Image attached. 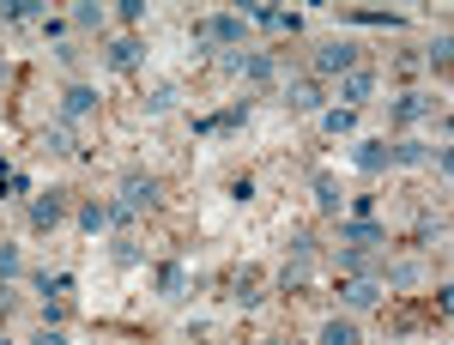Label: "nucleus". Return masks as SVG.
<instances>
[{"instance_id":"f257e3e1","label":"nucleus","mask_w":454,"mask_h":345,"mask_svg":"<svg viewBox=\"0 0 454 345\" xmlns=\"http://www.w3.org/2000/svg\"><path fill=\"white\" fill-rule=\"evenodd\" d=\"M309 61H315L309 79H346V73L364 67V49H357V43H346V36H333V43H321V49H315Z\"/></svg>"},{"instance_id":"f03ea898","label":"nucleus","mask_w":454,"mask_h":345,"mask_svg":"<svg viewBox=\"0 0 454 345\" xmlns=\"http://www.w3.org/2000/svg\"><path fill=\"white\" fill-rule=\"evenodd\" d=\"M387 297V285L376 273H351V278H340V310H376V303H382Z\"/></svg>"},{"instance_id":"7ed1b4c3","label":"nucleus","mask_w":454,"mask_h":345,"mask_svg":"<svg viewBox=\"0 0 454 345\" xmlns=\"http://www.w3.org/2000/svg\"><path fill=\"white\" fill-rule=\"evenodd\" d=\"M436 109L442 104H436L430 91H400V98L387 104V128H419V122H430Z\"/></svg>"},{"instance_id":"20e7f679","label":"nucleus","mask_w":454,"mask_h":345,"mask_svg":"<svg viewBox=\"0 0 454 345\" xmlns=\"http://www.w3.org/2000/svg\"><path fill=\"white\" fill-rule=\"evenodd\" d=\"M67 194H61V188H43V194H31V231H43V237H49V231H61V224H67Z\"/></svg>"},{"instance_id":"39448f33","label":"nucleus","mask_w":454,"mask_h":345,"mask_svg":"<svg viewBox=\"0 0 454 345\" xmlns=\"http://www.w3.org/2000/svg\"><path fill=\"white\" fill-rule=\"evenodd\" d=\"M218 61H224V73H237V79H248V85H267V79L279 73L273 55H254V49H231V55H218Z\"/></svg>"},{"instance_id":"423d86ee","label":"nucleus","mask_w":454,"mask_h":345,"mask_svg":"<svg viewBox=\"0 0 454 345\" xmlns=\"http://www.w3.org/2000/svg\"><path fill=\"white\" fill-rule=\"evenodd\" d=\"M158 200H164V182H158V176H145V170H128V176H121V207L152 212Z\"/></svg>"},{"instance_id":"0eeeda50","label":"nucleus","mask_w":454,"mask_h":345,"mask_svg":"<svg viewBox=\"0 0 454 345\" xmlns=\"http://www.w3.org/2000/svg\"><path fill=\"white\" fill-rule=\"evenodd\" d=\"M376 242H387V224H376V218H340V248H376Z\"/></svg>"},{"instance_id":"6e6552de","label":"nucleus","mask_w":454,"mask_h":345,"mask_svg":"<svg viewBox=\"0 0 454 345\" xmlns=\"http://www.w3.org/2000/svg\"><path fill=\"white\" fill-rule=\"evenodd\" d=\"M207 36L218 43V49H224V55H231V49H243L248 19H243V12H212V19H207Z\"/></svg>"},{"instance_id":"1a4fd4ad","label":"nucleus","mask_w":454,"mask_h":345,"mask_svg":"<svg viewBox=\"0 0 454 345\" xmlns=\"http://www.w3.org/2000/svg\"><path fill=\"white\" fill-rule=\"evenodd\" d=\"M61 122H85V115H98V85H85V79H73L67 91H61Z\"/></svg>"},{"instance_id":"9d476101","label":"nucleus","mask_w":454,"mask_h":345,"mask_svg":"<svg viewBox=\"0 0 454 345\" xmlns=\"http://www.w3.org/2000/svg\"><path fill=\"white\" fill-rule=\"evenodd\" d=\"M340 19H346V25H370V31H400V25H406L394 6H340Z\"/></svg>"},{"instance_id":"9b49d317","label":"nucleus","mask_w":454,"mask_h":345,"mask_svg":"<svg viewBox=\"0 0 454 345\" xmlns=\"http://www.w3.org/2000/svg\"><path fill=\"white\" fill-rule=\"evenodd\" d=\"M351 164L364 176H382V170H394V152H387V139H357L351 145Z\"/></svg>"},{"instance_id":"f8f14e48","label":"nucleus","mask_w":454,"mask_h":345,"mask_svg":"<svg viewBox=\"0 0 454 345\" xmlns=\"http://www.w3.org/2000/svg\"><path fill=\"white\" fill-rule=\"evenodd\" d=\"M285 104L297 109V115H315V109L327 104V85H321V79H309V73H303V79H291V91H285Z\"/></svg>"},{"instance_id":"ddd939ff","label":"nucleus","mask_w":454,"mask_h":345,"mask_svg":"<svg viewBox=\"0 0 454 345\" xmlns=\"http://www.w3.org/2000/svg\"><path fill=\"white\" fill-rule=\"evenodd\" d=\"M140 55H145L140 36H109V43H104V61L115 73H134V67H140Z\"/></svg>"},{"instance_id":"4468645a","label":"nucleus","mask_w":454,"mask_h":345,"mask_svg":"<svg viewBox=\"0 0 454 345\" xmlns=\"http://www.w3.org/2000/svg\"><path fill=\"white\" fill-rule=\"evenodd\" d=\"M370 98H376V73H370V67H357V73H346V79H340V104H346V109L370 104Z\"/></svg>"},{"instance_id":"2eb2a0df","label":"nucleus","mask_w":454,"mask_h":345,"mask_svg":"<svg viewBox=\"0 0 454 345\" xmlns=\"http://www.w3.org/2000/svg\"><path fill=\"white\" fill-rule=\"evenodd\" d=\"M309 188H315V207H321V212H340V207H346V188H340V176H333V170H315Z\"/></svg>"},{"instance_id":"dca6fc26","label":"nucleus","mask_w":454,"mask_h":345,"mask_svg":"<svg viewBox=\"0 0 454 345\" xmlns=\"http://www.w3.org/2000/svg\"><path fill=\"white\" fill-rule=\"evenodd\" d=\"M315 345H364V340H357V321L351 315H333V321H321Z\"/></svg>"},{"instance_id":"f3484780","label":"nucleus","mask_w":454,"mask_h":345,"mask_svg":"<svg viewBox=\"0 0 454 345\" xmlns=\"http://www.w3.org/2000/svg\"><path fill=\"white\" fill-rule=\"evenodd\" d=\"M43 152H49V158H79V139H73L67 122H55V128L43 134Z\"/></svg>"},{"instance_id":"a211bd4d","label":"nucleus","mask_w":454,"mask_h":345,"mask_svg":"<svg viewBox=\"0 0 454 345\" xmlns=\"http://www.w3.org/2000/svg\"><path fill=\"white\" fill-rule=\"evenodd\" d=\"M73 218H79V231L104 237V231H109V200H79V212H73Z\"/></svg>"},{"instance_id":"6ab92c4d","label":"nucleus","mask_w":454,"mask_h":345,"mask_svg":"<svg viewBox=\"0 0 454 345\" xmlns=\"http://www.w3.org/2000/svg\"><path fill=\"white\" fill-rule=\"evenodd\" d=\"M31 285L43 291V297H73V291H79V278H73V273H31Z\"/></svg>"},{"instance_id":"aec40b11","label":"nucleus","mask_w":454,"mask_h":345,"mask_svg":"<svg viewBox=\"0 0 454 345\" xmlns=\"http://www.w3.org/2000/svg\"><path fill=\"white\" fill-rule=\"evenodd\" d=\"M0 19L6 25H31V19H43V0H0Z\"/></svg>"},{"instance_id":"412c9836","label":"nucleus","mask_w":454,"mask_h":345,"mask_svg":"<svg viewBox=\"0 0 454 345\" xmlns=\"http://www.w3.org/2000/svg\"><path fill=\"white\" fill-rule=\"evenodd\" d=\"M387 152H394V164H430V152H436V145H424V139H394Z\"/></svg>"},{"instance_id":"4be33fe9","label":"nucleus","mask_w":454,"mask_h":345,"mask_svg":"<svg viewBox=\"0 0 454 345\" xmlns=\"http://www.w3.org/2000/svg\"><path fill=\"white\" fill-rule=\"evenodd\" d=\"M321 128L340 139V134H351L357 128V109H346V104H333V109H321Z\"/></svg>"},{"instance_id":"5701e85b","label":"nucleus","mask_w":454,"mask_h":345,"mask_svg":"<svg viewBox=\"0 0 454 345\" xmlns=\"http://www.w3.org/2000/svg\"><path fill=\"white\" fill-rule=\"evenodd\" d=\"M67 25H79V31H104V6H98V0H73Z\"/></svg>"},{"instance_id":"b1692460","label":"nucleus","mask_w":454,"mask_h":345,"mask_svg":"<svg viewBox=\"0 0 454 345\" xmlns=\"http://www.w3.org/2000/svg\"><path fill=\"white\" fill-rule=\"evenodd\" d=\"M424 61H430L436 73H449V67H454V36L436 31V36H430V55H424Z\"/></svg>"},{"instance_id":"393cba45","label":"nucleus","mask_w":454,"mask_h":345,"mask_svg":"<svg viewBox=\"0 0 454 345\" xmlns=\"http://www.w3.org/2000/svg\"><path fill=\"white\" fill-rule=\"evenodd\" d=\"M158 291H164V297H182V291H188V273H182L176 261H164V267H158Z\"/></svg>"},{"instance_id":"a878e982","label":"nucleus","mask_w":454,"mask_h":345,"mask_svg":"<svg viewBox=\"0 0 454 345\" xmlns=\"http://www.w3.org/2000/svg\"><path fill=\"white\" fill-rule=\"evenodd\" d=\"M109 255H115V267H140V261H145V248L134 237H115V242H109Z\"/></svg>"},{"instance_id":"bb28decb","label":"nucleus","mask_w":454,"mask_h":345,"mask_svg":"<svg viewBox=\"0 0 454 345\" xmlns=\"http://www.w3.org/2000/svg\"><path fill=\"white\" fill-rule=\"evenodd\" d=\"M19 273H25V255H19L12 242H0V285H12Z\"/></svg>"},{"instance_id":"cd10ccee","label":"nucleus","mask_w":454,"mask_h":345,"mask_svg":"<svg viewBox=\"0 0 454 345\" xmlns=\"http://www.w3.org/2000/svg\"><path fill=\"white\" fill-rule=\"evenodd\" d=\"M303 278H309V261H285V273H279L285 291H303Z\"/></svg>"},{"instance_id":"c85d7f7f","label":"nucleus","mask_w":454,"mask_h":345,"mask_svg":"<svg viewBox=\"0 0 454 345\" xmlns=\"http://www.w3.org/2000/svg\"><path fill=\"white\" fill-rule=\"evenodd\" d=\"M145 109H152V115H170L176 109V85H158V91L145 98Z\"/></svg>"},{"instance_id":"c756f323","label":"nucleus","mask_w":454,"mask_h":345,"mask_svg":"<svg viewBox=\"0 0 454 345\" xmlns=\"http://www.w3.org/2000/svg\"><path fill=\"white\" fill-rule=\"evenodd\" d=\"M67 321V297H43V327H61Z\"/></svg>"},{"instance_id":"7c9ffc66","label":"nucleus","mask_w":454,"mask_h":345,"mask_svg":"<svg viewBox=\"0 0 454 345\" xmlns=\"http://www.w3.org/2000/svg\"><path fill=\"white\" fill-rule=\"evenodd\" d=\"M243 122H248V104H231L224 115H218V134H237Z\"/></svg>"},{"instance_id":"2f4dec72","label":"nucleus","mask_w":454,"mask_h":345,"mask_svg":"<svg viewBox=\"0 0 454 345\" xmlns=\"http://www.w3.org/2000/svg\"><path fill=\"white\" fill-rule=\"evenodd\" d=\"M237 303H243V310H254V303H261V285H254V273L237 278Z\"/></svg>"},{"instance_id":"473e14b6","label":"nucleus","mask_w":454,"mask_h":345,"mask_svg":"<svg viewBox=\"0 0 454 345\" xmlns=\"http://www.w3.org/2000/svg\"><path fill=\"white\" fill-rule=\"evenodd\" d=\"M267 31H285V36H297L303 31V12H273V25Z\"/></svg>"},{"instance_id":"72a5a7b5","label":"nucleus","mask_w":454,"mask_h":345,"mask_svg":"<svg viewBox=\"0 0 454 345\" xmlns=\"http://www.w3.org/2000/svg\"><path fill=\"white\" fill-rule=\"evenodd\" d=\"M115 12H121V25H140V19H145V0H115Z\"/></svg>"},{"instance_id":"f704fd0d","label":"nucleus","mask_w":454,"mask_h":345,"mask_svg":"<svg viewBox=\"0 0 454 345\" xmlns=\"http://www.w3.org/2000/svg\"><path fill=\"white\" fill-rule=\"evenodd\" d=\"M6 194H19V200H31V194H36V188H31V176H25V170H12V176H6Z\"/></svg>"},{"instance_id":"c9c22d12","label":"nucleus","mask_w":454,"mask_h":345,"mask_svg":"<svg viewBox=\"0 0 454 345\" xmlns=\"http://www.w3.org/2000/svg\"><path fill=\"white\" fill-rule=\"evenodd\" d=\"M194 55H218V43H212V36H207V19L194 25Z\"/></svg>"},{"instance_id":"e433bc0d","label":"nucleus","mask_w":454,"mask_h":345,"mask_svg":"<svg viewBox=\"0 0 454 345\" xmlns=\"http://www.w3.org/2000/svg\"><path fill=\"white\" fill-rule=\"evenodd\" d=\"M31 345H67V333H61V327H36Z\"/></svg>"},{"instance_id":"4c0bfd02","label":"nucleus","mask_w":454,"mask_h":345,"mask_svg":"<svg viewBox=\"0 0 454 345\" xmlns=\"http://www.w3.org/2000/svg\"><path fill=\"white\" fill-rule=\"evenodd\" d=\"M351 218H376V194H357L351 200Z\"/></svg>"},{"instance_id":"58836bf2","label":"nucleus","mask_w":454,"mask_h":345,"mask_svg":"<svg viewBox=\"0 0 454 345\" xmlns=\"http://www.w3.org/2000/svg\"><path fill=\"white\" fill-rule=\"evenodd\" d=\"M55 61L73 73V67H79V49H73V43H55Z\"/></svg>"},{"instance_id":"ea45409f","label":"nucleus","mask_w":454,"mask_h":345,"mask_svg":"<svg viewBox=\"0 0 454 345\" xmlns=\"http://www.w3.org/2000/svg\"><path fill=\"white\" fill-rule=\"evenodd\" d=\"M12 310V285H0V315Z\"/></svg>"},{"instance_id":"a19ab883","label":"nucleus","mask_w":454,"mask_h":345,"mask_svg":"<svg viewBox=\"0 0 454 345\" xmlns=\"http://www.w3.org/2000/svg\"><path fill=\"white\" fill-rule=\"evenodd\" d=\"M6 73H12V67H6V55H0V85H6Z\"/></svg>"},{"instance_id":"79ce46f5","label":"nucleus","mask_w":454,"mask_h":345,"mask_svg":"<svg viewBox=\"0 0 454 345\" xmlns=\"http://www.w3.org/2000/svg\"><path fill=\"white\" fill-rule=\"evenodd\" d=\"M261 345H285V340H261Z\"/></svg>"},{"instance_id":"37998d69","label":"nucleus","mask_w":454,"mask_h":345,"mask_svg":"<svg viewBox=\"0 0 454 345\" xmlns=\"http://www.w3.org/2000/svg\"><path fill=\"white\" fill-rule=\"evenodd\" d=\"M0 345H12V340H6V333H0Z\"/></svg>"},{"instance_id":"c03bdc74","label":"nucleus","mask_w":454,"mask_h":345,"mask_svg":"<svg viewBox=\"0 0 454 345\" xmlns=\"http://www.w3.org/2000/svg\"><path fill=\"white\" fill-rule=\"evenodd\" d=\"M0 194H6V182H0Z\"/></svg>"}]
</instances>
